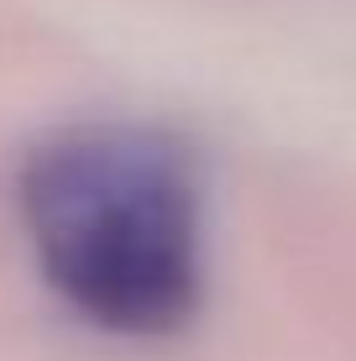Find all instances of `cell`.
<instances>
[{
	"label": "cell",
	"instance_id": "6da1fadb",
	"mask_svg": "<svg viewBox=\"0 0 356 361\" xmlns=\"http://www.w3.org/2000/svg\"><path fill=\"white\" fill-rule=\"evenodd\" d=\"M16 226L42 283L105 335L163 341L204 304V183L152 121H68L16 163Z\"/></svg>",
	"mask_w": 356,
	"mask_h": 361
}]
</instances>
